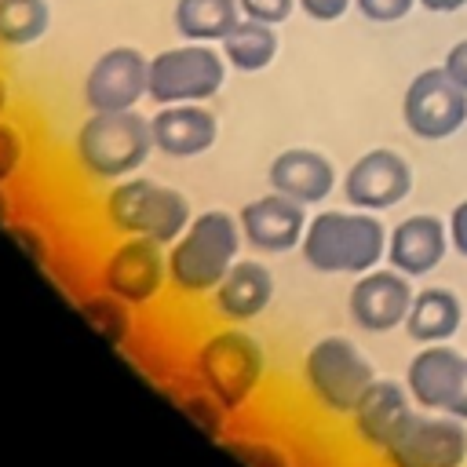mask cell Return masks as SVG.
<instances>
[{
    "mask_svg": "<svg viewBox=\"0 0 467 467\" xmlns=\"http://www.w3.org/2000/svg\"><path fill=\"white\" fill-rule=\"evenodd\" d=\"M146 88H150V58L131 44H117L91 58L80 80V99L88 113H117V109H139Z\"/></svg>",
    "mask_w": 467,
    "mask_h": 467,
    "instance_id": "cell-11",
    "label": "cell"
},
{
    "mask_svg": "<svg viewBox=\"0 0 467 467\" xmlns=\"http://www.w3.org/2000/svg\"><path fill=\"white\" fill-rule=\"evenodd\" d=\"M463 325V299L456 288L445 285H427L412 296L409 317H405V336L420 347L427 343H452V336Z\"/></svg>",
    "mask_w": 467,
    "mask_h": 467,
    "instance_id": "cell-21",
    "label": "cell"
},
{
    "mask_svg": "<svg viewBox=\"0 0 467 467\" xmlns=\"http://www.w3.org/2000/svg\"><path fill=\"white\" fill-rule=\"evenodd\" d=\"M95 285L135 310H150L171 288L168 248L146 237H113L95 263Z\"/></svg>",
    "mask_w": 467,
    "mask_h": 467,
    "instance_id": "cell-8",
    "label": "cell"
},
{
    "mask_svg": "<svg viewBox=\"0 0 467 467\" xmlns=\"http://www.w3.org/2000/svg\"><path fill=\"white\" fill-rule=\"evenodd\" d=\"M241 18L244 15L237 0H175L171 7V26L179 40L197 44H219Z\"/></svg>",
    "mask_w": 467,
    "mask_h": 467,
    "instance_id": "cell-22",
    "label": "cell"
},
{
    "mask_svg": "<svg viewBox=\"0 0 467 467\" xmlns=\"http://www.w3.org/2000/svg\"><path fill=\"white\" fill-rule=\"evenodd\" d=\"M161 390H164V398H168L179 412H186V420H190L197 431H204V434L215 438V441L226 438V420H230L226 405H223L215 394H208L190 372H186L182 379L161 383Z\"/></svg>",
    "mask_w": 467,
    "mask_h": 467,
    "instance_id": "cell-25",
    "label": "cell"
},
{
    "mask_svg": "<svg viewBox=\"0 0 467 467\" xmlns=\"http://www.w3.org/2000/svg\"><path fill=\"white\" fill-rule=\"evenodd\" d=\"M15 215H11V197H7V186H0V226H7Z\"/></svg>",
    "mask_w": 467,
    "mask_h": 467,
    "instance_id": "cell-38",
    "label": "cell"
},
{
    "mask_svg": "<svg viewBox=\"0 0 467 467\" xmlns=\"http://www.w3.org/2000/svg\"><path fill=\"white\" fill-rule=\"evenodd\" d=\"M445 412L467 423V361H463V372H460V383H456V390H452V398H449V409H445Z\"/></svg>",
    "mask_w": 467,
    "mask_h": 467,
    "instance_id": "cell-35",
    "label": "cell"
},
{
    "mask_svg": "<svg viewBox=\"0 0 467 467\" xmlns=\"http://www.w3.org/2000/svg\"><path fill=\"white\" fill-rule=\"evenodd\" d=\"M4 230L15 237V244H18L40 270H51V266H55V241H51V234H47L40 223H33V219H11Z\"/></svg>",
    "mask_w": 467,
    "mask_h": 467,
    "instance_id": "cell-29",
    "label": "cell"
},
{
    "mask_svg": "<svg viewBox=\"0 0 467 467\" xmlns=\"http://www.w3.org/2000/svg\"><path fill=\"white\" fill-rule=\"evenodd\" d=\"M99 219L113 237H146L168 248L190 226L193 208L182 190L146 175H128L102 190Z\"/></svg>",
    "mask_w": 467,
    "mask_h": 467,
    "instance_id": "cell-5",
    "label": "cell"
},
{
    "mask_svg": "<svg viewBox=\"0 0 467 467\" xmlns=\"http://www.w3.org/2000/svg\"><path fill=\"white\" fill-rule=\"evenodd\" d=\"M150 131H153V150L157 153H164L171 161H190V157H201L215 146L219 117L208 109V102L157 106L150 113Z\"/></svg>",
    "mask_w": 467,
    "mask_h": 467,
    "instance_id": "cell-17",
    "label": "cell"
},
{
    "mask_svg": "<svg viewBox=\"0 0 467 467\" xmlns=\"http://www.w3.org/2000/svg\"><path fill=\"white\" fill-rule=\"evenodd\" d=\"M420 0H354V7L368 18V22H398L405 18Z\"/></svg>",
    "mask_w": 467,
    "mask_h": 467,
    "instance_id": "cell-31",
    "label": "cell"
},
{
    "mask_svg": "<svg viewBox=\"0 0 467 467\" xmlns=\"http://www.w3.org/2000/svg\"><path fill=\"white\" fill-rule=\"evenodd\" d=\"M387 237H390V226L379 219V212L321 208L306 223L299 255L314 274L358 277L387 263Z\"/></svg>",
    "mask_w": 467,
    "mask_h": 467,
    "instance_id": "cell-1",
    "label": "cell"
},
{
    "mask_svg": "<svg viewBox=\"0 0 467 467\" xmlns=\"http://www.w3.org/2000/svg\"><path fill=\"white\" fill-rule=\"evenodd\" d=\"M412 412H416V401H412L405 379L376 376V383L365 390V398L347 416V427H350L354 445L379 460L387 452V445L398 438V431L409 423Z\"/></svg>",
    "mask_w": 467,
    "mask_h": 467,
    "instance_id": "cell-14",
    "label": "cell"
},
{
    "mask_svg": "<svg viewBox=\"0 0 467 467\" xmlns=\"http://www.w3.org/2000/svg\"><path fill=\"white\" fill-rule=\"evenodd\" d=\"M449 241H452V252L467 259V197L449 212Z\"/></svg>",
    "mask_w": 467,
    "mask_h": 467,
    "instance_id": "cell-33",
    "label": "cell"
},
{
    "mask_svg": "<svg viewBox=\"0 0 467 467\" xmlns=\"http://www.w3.org/2000/svg\"><path fill=\"white\" fill-rule=\"evenodd\" d=\"M237 223H241V234H244L248 248H255L263 255H285V252L303 244L310 215H306V204L270 190V193L252 197L248 204H241Z\"/></svg>",
    "mask_w": 467,
    "mask_h": 467,
    "instance_id": "cell-15",
    "label": "cell"
},
{
    "mask_svg": "<svg viewBox=\"0 0 467 467\" xmlns=\"http://www.w3.org/2000/svg\"><path fill=\"white\" fill-rule=\"evenodd\" d=\"M441 66H445V73H449V77H452V80H456V84H460V88L467 91V40L452 44Z\"/></svg>",
    "mask_w": 467,
    "mask_h": 467,
    "instance_id": "cell-34",
    "label": "cell"
},
{
    "mask_svg": "<svg viewBox=\"0 0 467 467\" xmlns=\"http://www.w3.org/2000/svg\"><path fill=\"white\" fill-rule=\"evenodd\" d=\"M401 120L409 135L441 142L467 124V91L445 73V66H431L409 80L401 95Z\"/></svg>",
    "mask_w": 467,
    "mask_h": 467,
    "instance_id": "cell-10",
    "label": "cell"
},
{
    "mask_svg": "<svg viewBox=\"0 0 467 467\" xmlns=\"http://www.w3.org/2000/svg\"><path fill=\"white\" fill-rule=\"evenodd\" d=\"M266 182H270V190H277V193L314 208V204L332 197V190H336V164L321 150L288 146V150H281L266 164Z\"/></svg>",
    "mask_w": 467,
    "mask_h": 467,
    "instance_id": "cell-19",
    "label": "cell"
},
{
    "mask_svg": "<svg viewBox=\"0 0 467 467\" xmlns=\"http://www.w3.org/2000/svg\"><path fill=\"white\" fill-rule=\"evenodd\" d=\"M277 26L259 18H241L223 40L219 51L234 73H259L277 58Z\"/></svg>",
    "mask_w": 467,
    "mask_h": 467,
    "instance_id": "cell-24",
    "label": "cell"
},
{
    "mask_svg": "<svg viewBox=\"0 0 467 467\" xmlns=\"http://www.w3.org/2000/svg\"><path fill=\"white\" fill-rule=\"evenodd\" d=\"M241 223L226 208L193 212L190 226L168 244V285L179 299H208L241 259Z\"/></svg>",
    "mask_w": 467,
    "mask_h": 467,
    "instance_id": "cell-2",
    "label": "cell"
},
{
    "mask_svg": "<svg viewBox=\"0 0 467 467\" xmlns=\"http://www.w3.org/2000/svg\"><path fill=\"white\" fill-rule=\"evenodd\" d=\"M463 361H467V354H460L452 343H427V347H420L409 358V365H405V387H409L416 409L445 412L449 398H452V390L460 383Z\"/></svg>",
    "mask_w": 467,
    "mask_h": 467,
    "instance_id": "cell-20",
    "label": "cell"
},
{
    "mask_svg": "<svg viewBox=\"0 0 467 467\" xmlns=\"http://www.w3.org/2000/svg\"><path fill=\"white\" fill-rule=\"evenodd\" d=\"M412 296H416L412 277H405L390 263L387 266H372V270L354 277V285L347 292V314L361 332L387 336L394 328H405Z\"/></svg>",
    "mask_w": 467,
    "mask_h": 467,
    "instance_id": "cell-12",
    "label": "cell"
},
{
    "mask_svg": "<svg viewBox=\"0 0 467 467\" xmlns=\"http://www.w3.org/2000/svg\"><path fill=\"white\" fill-rule=\"evenodd\" d=\"M29 164V135L18 120L0 117V186L18 179Z\"/></svg>",
    "mask_w": 467,
    "mask_h": 467,
    "instance_id": "cell-28",
    "label": "cell"
},
{
    "mask_svg": "<svg viewBox=\"0 0 467 467\" xmlns=\"http://www.w3.org/2000/svg\"><path fill=\"white\" fill-rule=\"evenodd\" d=\"M379 460L383 467H463L467 423L449 412L416 409Z\"/></svg>",
    "mask_w": 467,
    "mask_h": 467,
    "instance_id": "cell-9",
    "label": "cell"
},
{
    "mask_svg": "<svg viewBox=\"0 0 467 467\" xmlns=\"http://www.w3.org/2000/svg\"><path fill=\"white\" fill-rule=\"evenodd\" d=\"M427 11H434V15H445V11H460L467 0H420Z\"/></svg>",
    "mask_w": 467,
    "mask_h": 467,
    "instance_id": "cell-36",
    "label": "cell"
},
{
    "mask_svg": "<svg viewBox=\"0 0 467 467\" xmlns=\"http://www.w3.org/2000/svg\"><path fill=\"white\" fill-rule=\"evenodd\" d=\"M226 58L219 44H197L182 40L175 47H164L150 55V88L146 99L153 106H175V102H212L226 84Z\"/></svg>",
    "mask_w": 467,
    "mask_h": 467,
    "instance_id": "cell-7",
    "label": "cell"
},
{
    "mask_svg": "<svg viewBox=\"0 0 467 467\" xmlns=\"http://www.w3.org/2000/svg\"><path fill=\"white\" fill-rule=\"evenodd\" d=\"M190 376L215 394L226 412H244L266 383V350L241 325H215L190 347Z\"/></svg>",
    "mask_w": 467,
    "mask_h": 467,
    "instance_id": "cell-3",
    "label": "cell"
},
{
    "mask_svg": "<svg viewBox=\"0 0 467 467\" xmlns=\"http://www.w3.org/2000/svg\"><path fill=\"white\" fill-rule=\"evenodd\" d=\"M237 4H241L244 18H259V22H270V26H281L299 7V0H237Z\"/></svg>",
    "mask_w": 467,
    "mask_h": 467,
    "instance_id": "cell-30",
    "label": "cell"
},
{
    "mask_svg": "<svg viewBox=\"0 0 467 467\" xmlns=\"http://www.w3.org/2000/svg\"><path fill=\"white\" fill-rule=\"evenodd\" d=\"M350 4L354 0H299V11L314 22H336L350 11Z\"/></svg>",
    "mask_w": 467,
    "mask_h": 467,
    "instance_id": "cell-32",
    "label": "cell"
},
{
    "mask_svg": "<svg viewBox=\"0 0 467 467\" xmlns=\"http://www.w3.org/2000/svg\"><path fill=\"white\" fill-rule=\"evenodd\" d=\"M51 26L47 0H0V47L18 51L36 44Z\"/></svg>",
    "mask_w": 467,
    "mask_h": 467,
    "instance_id": "cell-26",
    "label": "cell"
},
{
    "mask_svg": "<svg viewBox=\"0 0 467 467\" xmlns=\"http://www.w3.org/2000/svg\"><path fill=\"white\" fill-rule=\"evenodd\" d=\"M299 383L310 405L328 420H347L365 390L376 383L368 354L350 336H321L306 347L299 365Z\"/></svg>",
    "mask_w": 467,
    "mask_h": 467,
    "instance_id": "cell-6",
    "label": "cell"
},
{
    "mask_svg": "<svg viewBox=\"0 0 467 467\" xmlns=\"http://www.w3.org/2000/svg\"><path fill=\"white\" fill-rule=\"evenodd\" d=\"M234 460H241L244 467H296L292 452L274 441V438H263V434H226L219 441Z\"/></svg>",
    "mask_w": 467,
    "mask_h": 467,
    "instance_id": "cell-27",
    "label": "cell"
},
{
    "mask_svg": "<svg viewBox=\"0 0 467 467\" xmlns=\"http://www.w3.org/2000/svg\"><path fill=\"white\" fill-rule=\"evenodd\" d=\"M274 292H277V281H274L266 263L237 259L230 266V274L215 285V292L208 296V310H212L215 321L248 325L259 314H266V306L274 303Z\"/></svg>",
    "mask_w": 467,
    "mask_h": 467,
    "instance_id": "cell-18",
    "label": "cell"
},
{
    "mask_svg": "<svg viewBox=\"0 0 467 467\" xmlns=\"http://www.w3.org/2000/svg\"><path fill=\"white\" fill-rule=\"evenodd\" d=\"M339 186L350 208L387 212V208H398L412 193V168L398 150L376 146V150H365L343 171Z\"/></svg>",
    "mask_w": 467,
    "mask_h": 467,
    "instance_id": "cell-13",
    "label": "cell"
},
{
    "mask_svg": "<svg viewBox=\"0 0 467 467\" xmlns=\"http://www.w3.org/2000/svg\"><path fill=\"white\" fill-rule=\"evenodd\" d=\"M73 310L84 317V325L113 350H124L131 332H135V306H128L124 299H117L106 288H91L73 296Z\"/></svg>",
    "mask_w": 467,
    "mask_h": 467,
    "instance_id": "cell-23",
    "label": "cell"
},
{
    "mask_svg": "<svg viewBox=\"0 0 467 467\" xmlns=\"http://www.w3.org/2000/svg\"><path fill=\"white\" fill-rule=\"evenodd\" d=\"M7 109H11V84H7V77L0 69V117H7Z\"/></svg>",
    "mask_w": 467,
    "mask_h": 467,
    "instance_id": "cell-37",
    "label": "cell"
},
{
    "mask_svg": "<svg viewBox=\"0 0 467 467\" xmlns=\"http://www.w3.org/2000/svg\"><path fill=\"white\" fill-rule=\"evenodd\" d=\"M69 153H73L77 171L99 186L139 175V168L150 161V153H157L150 117H142L139 109L88 113L73 131Z\"/></svg>",
    "mask_w": 467,
    "mask_h": 467,
    "instance_id": "cell-4",
    "label": "cell"
},
{
    "mask_svg": "<svg viewBox=\"0 0 467 467\" xmlns=\"http://www.w3.org/2000/svg\"><path fill=\"white\" fill-rule=\"evenodd\" d=\"M449 252H452L449 219H441L434 212H416V215H405L390 226L387 263L394 270H401L405 277H412V281L434 274L445 263Z\"/></svg>",
    "mask_w": 467,
    "mask_h": 467,
    "instance_id": "cell-16",
    "label": "cell"
}]
</instances>
